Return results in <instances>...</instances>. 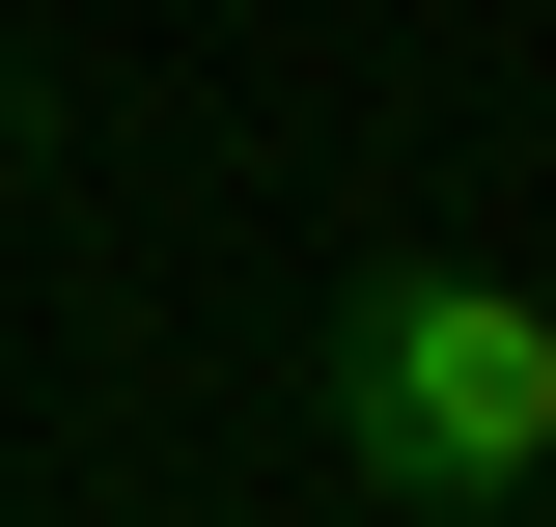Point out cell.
I'll return each mask as SVG.
<instances>
[{"mask_svg":"<svg viewBox=\"0 0 556 527\" xmlns=\"http://www.w3.org/2000/svg\"><path fill=\"white\" fill-rule=\"evenodd\" d=\"M306 445L417 527H556V306L501 250H362L306 306Z\"/></svg>","mask_w":556,"mask_h":527,"instance_id":"6da1fadb","label":"cell"}]
</instances>
